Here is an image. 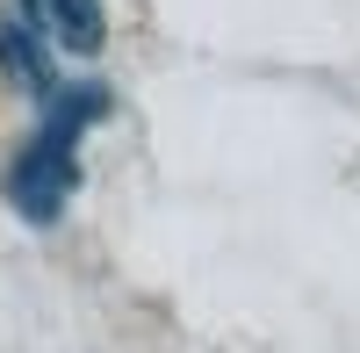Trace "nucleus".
I'll list each match as a JSON object with an SVG mask.
<instances>
[{"mask_svg":"<svg viewBox=\"0 0 360 353\" xmlns=\"http://www.w3.org/2000/svg\"><path fill=\"white\" fill-rule=\"evenodd\" d=\"M101 115H108V86H94V79L58 86V94L44 101L37 130H29V144L15 152L8 181H0V195H8V210L22 224L51 231L72 210V195H79V144H86V130H94Z\"/></svg>","mask_w":360,"mask_h":353,"instance_id":"1","label":"nucleus"},{"mask_svg":"<svg viewBox=\"0 0 360 353\" xmlns=\"http://www.w3.org/2000/svg\"><path fill=\"white\" fill-rule=\"evenodd\" d=\"M51 44L37 37V29H29V22H0V65H8V79L22 86V94H37V101H51L58 94V86H65V79H58V65H51Z\"/></svg>","mask_w":360,"mask_h":353,"instance_id":"3","label":"nucleus"},{"mask_svg":"<svg viewBox=\"0 0 360 353\" xmlns=\"http://www.w3.org/2000/svg\"><path fill=\"white\" fill-rule=\"evenodd\" d=\"M15 8H22V22L37 29L51 51H65V58H94L108 44L101 0H15Z\"/></svg>","mask_w":360,"mask_h":353,"instance_id":"2","label":"nucleus"}]
</instances>
